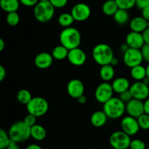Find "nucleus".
I'll return each instance as SVG.
<instances>
[{
	"label": "nucleus",
	"instance_id": "f257e3e1",
	"mask_svg": "<svg viewBox=\"0 0 149 149\" xmlns=\"http://www.w3.org/2000/svg\"><path fill=\"white\" fill-rule=\"evenodd\" d=\"M61 45L68 50L79 48L81 42V35L79 31L75 27L64 28L59 36Z\"/></svg>",
	"mask_w": 149,
	"mask_h": 149
},
{
	"label": "nucleus",
	"instance_id": "f03ea898",
	"mask_svg": "<svg viewBox=\"0 0 149 149\" xmlns=\"http://www.w3.org/2000/svg\"><path fill=\"white\" fill-rule=\"evenodd\" d=\"M92 54L95 61L100 66L110 64L112 58L114 57L113 51L110 45L105 43L96 45L93 48Z\"/></svg>",
	"mask_w": 149,
	"mask_h": 149
},
{
	"label": "nucleus",
	"instance_id": "7ed1b4c3",
	"mask_svg": "<svg viewBox=\"0 0 149 149\" xmlns=\"http://www.w3.org/2000/svg\"><path fill=\"white\" fill-rule=\"evenodd\" d=\"M103 111L109 118L117 119L122 117L126 111V104L119 97H112L103 104Z\"/></svg>",
	"mask_w": 149,
	"mask_h": 149
},
{
	"label": "nucleus",
	"instance_id": "20e7f679",
	"mask_svg": "<svg viewBox=\"0 0 149 149\" xmlns=\"http://www.w3.org/2000/svg\"><path fill=\"white\" fill-rule=\"evenodd\" d=\"M8 134L12 140L17 143H22L31 137V127L23 121H17L10 127Z\"/></svg>",
	"mask_w": 149,
	"mask_h": 149
},
{
	"label": "nucleus",
	"instance_id": "39448f33",
	"mask_svg": "<svg viewBox=\"0 0 149 149\" xmlns=\"http://www.w3.org/2000/svg\"><path fill=\"white\" fill-rule=\"evenodd\" d=\"M55 7L49 1H39L34 7L33 15L40 23H47L53 18Z\"/></svg>",
	"mask_w": 149,
	"mask_h": 149
},
{
	"label": "nucleus",
	"instance_id": "423d86ee",
	"mask_svg": "<svg viewBox=\"0 0 149 149\" xmlns=\"http://www.w3.org/2000/svg\"><path fill=\"white\" fill-rule=\"evenodd\" d=\"M26 109L29 113L34 116L41 117L45 115L49 110V104L46 99L41 96L32 98L31 100L26 105Z\"/></svg>",
	"mask_w": 149,
	"mask_h": 149
},
{
	"label": "nucleus",
	"instance_id": "0eeeda50",
	"mask_svg": "<svg viewBox=\"0 0 149 149\" xmlns=\"http://www.w3.org/2000/svg\"><path fill=\"white\" fill-rule=\"evenodd\" d=\"M109 143L114 149H127L131 143L130 136L121 131H116L111 134Z\"/></svg>",
	"mask_w": 149,
	"mask_h": 149
},
{
	"label": "nucleus",
	"instance_id": "6e6552de",
	"mask_svg": "<svg viewBox=\"0 0 149 149\" xmlns=\"http://www.w3.org/2000/svg\"><path fill=\"white\" fill-rule=\"evenodd\" d=\"M124 63L130 68L140 65L144 60L141 49L130 48L126 52L124 53Z\"/></svg>",
	"mask_w": 149,
	"mask_h": 149
},
{
	"label": "nucleus",
	"instance_id": "1a4fd4ad",
	"mask_svg": "<svg viewBox=\"0 0 149 149\" xmlns=\"http://www.w3.org/2000/svg\"><path fill=\"white\" fill-rule=\"evenodd\" d=\"M113 91L112 85L109 82H103L97 86L95 92V97L100 103L105 104L113 97Z\"/></svg>",
	"mask_w": 149,
	"mask_h": 149
},
{
	"label": "nucleus",
	"instance_id": "9d476101",
	"mask_svg": "<svg viewBox=\"0 0 149 149\" xmlns=\"http://www.w3.org/2000/svg\"><path fill=\"white\" fill-rule=\"evenodd\" d=\"M71 13L76 21H84L90 18L91 9L85 3H78L72 7Z\"/></svg>",
	"mask_w": 149,
	"mask_h": 149
},
{
	"label": "nucleus",
	"instance_id": "9b49d317",
	"mask_svg": "<svg viewBox=\"0 0 149 149\" xmlns=\"http://www.w3.org/2000/svg\"><path fill=\"white\" fill-rule=\"evenodd\" d=\"M121 128L128 135H135L140 130V126L138 119L134 117L127 115L122 118L121 121Z\"/></svg>",
	"mask_w": 149,
	"mask_h": 149
},
{
	"label": "nucleus",
	"instance_id": "f8f14e48",
	"mask_svg": "<svg viewBox=\"0 0 149 149\" xmlns=\"http://www.w3.org/2000/svg\"><path fill=\"white\" fill-rule=\"evenodd\" d=\"M134 99L139 100H146L149 96V86H146L143 81H135L130 88Z\"/></svg>",
	"mask_w": 149,
	"mask_h": 149
},
{
	"label": "nucleus",
	"instance_id": "ddd939ff",
	"mask_svg": "<svg viewBox=\"0 0 149 149\" xmlns=\"http://www.w3.org/2000/svg\"><path fill=\"white\" fill-rule=\"evenodd\" d=\"M67 59L72 65L79 67L85 64L87 61V55L82 49L79 48L70 50Z\"/></svg>",
	"mask_w": 149,
	"mask_h": 149
},
{
	"label": "nucleus",
	"instance_id": "4468645a",
	"mask_svg": "<svg viewBox=\"0 0 149 149\" xmlns=\"http://www.w3.org/2000/svg\"><path fill=\"white\" fill-rule=\"evenodd\" d=\"M126 112L130 116L138 118L144 112V102L142 100L132 99L126 104Z\"/></svg>",
	"mask_w": 149,
	"mask_h": 149
},
{
	"label": "nucleus",
	"instance_id": "2eb2a0df",
	"mask_svg": "<svg viewBox=\"0 0 149 149\" xmlns=\"http://www.w3.org/2000/svg\"><path fill=\"white\" fill-rule=\"evenodd\" d=\"M67 92L72 98L78 99L81 95H84V83L79 79H72L67 85Z\"/></svg>",
	"mask_w": 149,
	"mask_h": 149
},
{
	"label": "nucleus",
	"instance_id": "dca6fc26",
	"mask_svg": "<svg viewBox=\"0 0 149 149\" xmlns=\"http://www.w3.org/2000/svg\"><path fill=\"white\" fill-rule=\"evenodd\" d=\"M125 42L127 44L130 48H136V49H141L145 45L142 33L132 32V31L127 35Z\"/></svg>",
	"mask_w": 149,
	"mask_h": 149
},
{
	"label": "nucleus",
	"instance_id": "f3484780",
	"mask_svg": "<svg viewBox=\"0 0 149 149\" xmlns=\"http://www.w3.org/2000/svg\"><path fill=\"white\" fill-rule=\"evenodd\" d=\"M53 59L52 54L47 52H41L35 57L34 64L39 69L45 70L49 68L52 65Z\"/></svg>",
	"mask_w": 149,
	"mask_h": 149
},
{
	"label": "nucleus",
	"instance_id": "a211bd4d",
	"mask_svg": "<svg viewBox=\"0 0 149 149\" xmlns=\"http://www.w3.org/2000/svg\"><path fill=\"white\" fill-rule=\"evenodd\" d=\"M130 27L132 32L142 33L148 28V21L142 16H137L130 20Z\"/></svg>",
	"mask_w": 149,
	"mask_h": 149
},
{
	"label": "nucleus",
	"instance_id": "6ab92c4d",
	"mask_svg": "<svg viewBox=\"0 0 149 149\" xmlns=\"http://www.w3.org/2000/svg\"><path fill=\"white\" fill-rule=\"evenodd\" d=\"M108 116L103 110H97L93 112L90 117V122L92 125L97 128L103 127L106 124Z\"/></svg>",
	"mask_w": 149,
	"mask_h": 149
},
{
	"label": "nucleus",
	"instance_id": "aec40b11",
	"mask_svg": "<svg viewBox=\"0 0 149 149\" xmlns=\"http://www.w3.org/2000/svg\"><path fill=\"white\" fill-rule=\"evenodd\" d=\"M114 92L118 93H121L127 90H129L130 88V81L126 77H120L115 79L111 83Z\"/></svg>",
	"mask_w": 149,
	"mask_h": 149
},
{
	"label": "nucleus",
	"instance_id": "412c9836",
	"mask_svg": "<svg viewBox=\"0 0 149 149\" xmlns=\"http://www.w3.org/2000/svg\"><path fill=\"white\" fill-rule=\"evenodd\" d=\"M31 137L37 141L44 140L47 137L46 129L40 124H35L31 127Z\"/></svg>",
	"mask_w": 149,
	"mask_h": 149
},
{
	"label": "nucleus",
	"instance_id": "4be33fe9",
	"mask_svg": "<svg viewBox=\"0 0 149 149\" xmlns=\"http://www.w3.org/2000/svg\"><path fill=\"white\" fill-rule=\"evenodd\" d=\"M20 4L19 0H0L1 8L7 13L17 12L20 7Z\"/></svg>",
	"mask_w": 149,
	"mask_h": 149
},
{
	"label": "nucleus",
	"instance_id": "5701e85b",
	"mask_svg": "<svg viewBox=\"0 0 149 149\" xmlns=\"http://www.w3.org/2000/svg\"><path fill=\"white\" fill-rule=\"evenodd\" d=\"M130 69L131 77L136 81H142L147 76L146 67L143 66L142 64L135 66V67Z\"/></svg>",
	"mask_w": 149,
	"mask_h": 149
},
{
	"label": "nucleus",
	"instance_id": "b1692460",
	"mask_svg": "<svg viewBox=\"0 0 149 149\" xmlns=\"http://www.w3.org/2000/svg\"><path fill=\"white\" fill-rule=\"evenodd\" d=\"M100 76L104 82H109L113 78L115 74L114 68L111 64L101 66L100 70Z\"/></svg>",
	"mask_w": 149,
	"mask_h": 149
},
{
	"label": "nucleus",
	"instance_id": "393cba45",
	"mask_svg": "<svg viewBox=\"0 0 149 149\" xmlns=\"http://www.w3.org/2000/svg\"><path fill=\"white\" fill-rule=\"evenodd\" d=\"M118 10L119 7L115 0H107L102 6V11L108 16H113Z\"/></svg>",
	"mask_w": 149,
	"mask_h": 149
},
{
	"label": "nucleus",
	"instance_id": "a878e982",
	"mask_svg": "<svg viewBox=\"0 0 149 149\" xmlns=\"http://www.w3.org/2000/svg\"><path fill=\"white\" fill-rule=\"evenodd\" d=\"M68 52H69V50H68L66 48L63 46L62 45H57V46H55L52 49V53L51 54H52L54 59L61 61V60H63L65 58H67L68 55Z\"/></svg>",
	"mask_w": 149,
	"mask_h": 149
},
{
	"label": "nucleus",
	"instance_id": "bb28decb",
	"mask_svg": "<svg viewBox=\"0 0 149 149\" xmlns=\"http://www.w3.org/2000/svg\"><path fill=\"white\" fill-rule=\"evenodd\" d=\"M113 19L118 24L125 25L129 21L130 14L127 10L119 8V10L113 15Z\"/></svg>",
	"mask_w": 149,
	"mask_h": 149
},
{
	"label": "nucleus",
	"instance_id": "cd10ccee",
	"mask_svg": "<svg viewBox=\"0 0 149 149\" xmlns=\"http://www.w3.org/2000/svg\"><path fill=\"white\" fill-rule=\"evenodd\" d=\"M75 21L74 17L72 16L71 13H63L58 16V22L61 26L64 28L70 27L73 23Z\"/></svg>",
	"mask_w": 149,
	"mask_h": 149
},
{
	"label": "nucleus",
	"instance_id": "c85d7f7f",
	"mask_svg": "<svg viewBox=\"0 0 149 149\" xmlns=\"http://www.w3.org/2000/svg\"><path fill=\"white\" fill-rule=\"evenodd\" d=\"M17 101L22 105H27L29 102L32 99V95L31 92L27 89H21L17 93Z\"/></svg>",
	"mask_w": 149,
	"mask_h": 149
},
{
	"label": "nucleus",
	"instance_id": "c756f323",
	"mask_svg": "<svg viewBox=\"0 0 149 149\" xmlns=\"http://www.w3.org/2000/svg\"><path fill=\"white\" fill-rule=\"evenodd\" d=\"M11 138L8 133L4 129H0V149H6L11 142Z\"/></svg>",
	"mask_w": 149,
	"mask_h": 149
},
{
	"label": "nucleus",
	"instance_id": "7c9ffc66",
	"mask_svg": "<svg viewBox=\"0 0 149 149\" xmlns=\"http://www.w3.org/2000/svg\"><path fill=\"white\" fill-rule=\"evenodd\" d=\"M6 21L7 24L11 26H15L20 22V15L17 12H12L7 13L6 17Z\"/></svg>",
	"mask_w": 149,
	"mask_h": 149
},
{
	"label": "nucleus",
	"instance_id": "2f4dec72",
	"mask_svg": "<svg viewBox=\"0 0 149 149\" xmlns=\"http://www.w3.org/2000/svg\"><path fill=\"white\" fill-rule=\"evenodd\" d=\"M118 7L124 10H130L135 5L136 0H115Z\"/></svg>",
	"mask_w": 149,
	"mask_h": 149
},
{
	"label": "nucleus",
	"instance_id": "473e14b6",
	"mask_svg": "<svg viewBox=\"0 0 149 149\" xmlns=\"http://www.w3.org/2000/svg\"><path fill=\"white\" fill-rule=\"evenodd\" d=\"M137 119H138L140 128L143 130L149 129V115L144 112L141 116L138 117Z\"/></svg>",
	"mask_w": 149,
	"mask_h": 149
},
{
	"label": "nucleus",
	"instance_id": "72a5a7b5",
	"mask_svg": "<svg viewBox=\"0 0 149 149\" xmlns=\"http://www.w3.org/2000/svg\"><path fill=\"white\" fill-rule=\"evenodd\" d=\"M130 149H146V143L141 139H135L131 140L130 145Z\"/></svg>",
	"mask_w": 149,
	"mask_h": 149
},
{
	"label": "nucleus",
	"instance_id": "f704fd0d",
	"mask_svg": "<svg viewBox=\"0 0 149 149\" xmlns=\"http://www.w3.org/2000/svg\"><path fill=\"white\" fill-rule=\"evenodd\" d=\"M119 99L122 102H125V104H127V102H129L130 101L133 99V96H132V93H131L129 89V90H127L125 91L122 92V93H119Z\"/></svg>",
	"mask_w": 149,
	"mask_h": 149
},
{
	"label": "nucleus",
	"instance_id": "c9c22d12",
	"mask_svg": "<svg viewBox=\"0 0 149 149\" xmlns=\"http://www.w3.org/2000/svg\"><path fill=\"white\" fill-rule=\"evenodd\" d=\"M23 121H24L29 127H33V125H35V124H36V117L34 116L33 115H32V114L29 113L28 115H26V117H25Z\"/></svg>",
	"mask_w": 149,
	"mask_h": 149
},
{
	"label": "nucleus",
	"instance_id": "e433bc0d",
	"mask_svg": "<svg viewBox=\"0 0 149 149\" xmlns=\"http://www.w3.org/2000/svg\"><path fill=\"white\" fill-rule=\"evenodd\" d=\"M68 0H49V2L55 7V8H62L68 3Z\"/></svg>",
	"mask_w": 149,
	"mask_h": 149
},
{
	"label": "nucleus",
	"instance_id": "4c0bfd02",
	"mask_svg": "<svg viewBox=\"0 0 149 149\" xmlns=\"http://www.w3.org/2000/svg\"><path fill=\"white\" fill-rule=\"evenodd\" d=\"M141 51H142L144 60L147 62H149V44H145L141 48Z\"/></svg>",
	"mask_w": 149,
	"mask_h": 149
},
{
	"label": "nucleus",
	"instance_id": "58836bf2",
	"mask_svg": "<svg viewBox=\"0 0 149 149\" xmlns=\"http://www.w3.org/2000/svg\"><path fill=\"white\" fill-rule=\"evenodd\" d=\"M19 1L20 4L26 7H35L39 2V0H19Z\"/></svg>",
	"mask_w": 149,
	"mask_h": 149
},
{
	"label": "nucleus",
	"instance_id": "ea45409f",
	"mask_svg": "<svg viewBox=\"0 0 149 149\" xmlns=\"http://www.w3.org/2000/svg\"><path fill=\"white\" fill-rule=\"evenodd\" d=\"M135 6L138 8L143 10L146 7H149V0H136Z\"/></svg>",
	"mask_w": 149,
	"mask_h": 149
},
{
	"label": "nucleus",
	"instance_id": "a19ab883",
	"mask_svg": "<svg viewBox=\"0 0 149 149\" xmlns=\"http://www.w3.org/2000/svg\"><path fill=\"white\" fill-rule=\"evenodd\" d=\"M142 35L145 44H149V28H147L145 31L142 32Z\"/></svg>",
	"mask_w": 149,
	"mask_h": 149
},
{
	"label": "nucleus",
	"instance_id": "79ce46f5",
	"mask_svg": "<svg viewBox=\"0 0 149 149\" xmlns=\"http://www.w3.org/2000/svg\"><path fill=\"white\" fill-rule=\"evenodd\" d=\"M7 75V72H6L5 68L2 65L0 66V81H3L4 79Z\"/></svg>",
	"mask_w": 149,
	"mask_h": 149
},
{
	"label": "nucleus",
	"instance_id": "37998d69",
	"mask_svg": "<svg viewBox=\"0 0 149 149\" xmlns=\"http://www.w3.org/2000/svg\"><path fill=\"white\" fill-rule=\"evenodd\" d=\"M142 17L144 18L147 21H149V7L142 10Z\"/></svg>",
	"mask_w": 149,
	"mask_h": 149
},
{
	"label": "nucleus",
	"instance_id": "c03bdc74",
	"mask_svg": "<svg viewBox=\"0 0 149 149\" xmlns=\"http://www.w3.org/2000/svg\"><path fill=\"white\" fill-rule=\"evenodd\" d=\"M6 149H21L20 148V146L17 145V143L13 141V140H11L10 145H8V147Z\"/></svg>",
	"mask_w": 149,
	"mask_h": 149
},
{
	"label": "nucleus",
	"instance_id": "a18cd8bd",
	"mask_svg": "<svg viewBox=\"0 0 149 149\" xmlns=\"http://www.w3.org/2000/svg\"><path fill=\"white\" fill-rule=\"evenodd\" d=\"M144 112L149 115V97L144 102Z\"/></svg>",
	"mask_w": 149,
	"mask_h": 149
},
{
	"label": "nucleus",
	"instance_id": "49530a36",
	"mask_svg": "<svg viewBox=\"0 0 149 149\" xmlns=\"http://www.w3.org/2000/svg\"><path fill=\"white\" fill-rule=\"evenodd\" d=\"M77 100H78L79 103L81 104V105H84V104H86V102H87V97H86L84 95H81V96H79V97L77 99Z\"/></svg>",
	"mask_w": 149,
	"mask_h": 149
},
{
	"label": "nucleus",
	"instance_id": "de8ad7c7",
	"mask_svg": "<svg viewBox=\"0 0 149 149\" xmlns=\"http://www.w3.org/2000/svg\"><path fill=\"white\" fill-rule=\"evenodd\" d=\"M26 149H43L40 145L37 144H30L26 147Z\"/></svg>",
	"mask_w": 149,
	"mask_h": 149
},
{
	"label": "nucleus",
	"instance_id": "09e8293b",
	"mask_svg": "<svg viewBox=\"0 0 149 149\" xmlns=\"http://www.w3.org/2000/svg\"><path fill=\"white\" fill-rule=\"evenodd\" d=\"M129 48H130V47L128 46V45L126 43V42H125V43H124V44H122V45H121V47H120L121 51H122L123 53L126 52V51H127Z\"/></svg>",
	"mask_w": 149,
	"mask_h": 149
},
{
	"label": "nucleus",
	"instance_id": "8fccbe9b",
	"mask_svg": "<svg viewBox=\"0 0 149 149\" xmlns=\"http://www.w3.org/2000/svg\"><path fill=\"white\" fill-rule=\"evenodd\" d=\"M119 64V60H118L117 58H116V57H113V58H112L111 61V65H112L113 67H114V66L117 65V64Z\"/></svg>",
	"mask_w": 149,
	"mask_h": 149
},
{
	"label": "nucleus",
	"instance_id": "3c124183",
	"mask_svg": "<svg viewBox=\"0 0 149 149\" xmlns=\"http://www.w3.org/2000/svg\"><path fill=\"white\" fill-rule=\"evenodd\" d=\"M5 48V42H4V39L0 38V51H2Z\"/></svg>",
	"mask_w": 149,
	"mask_h": 149
},
{
	"label": "nucleus",
	"instance_id": "603ef678",
	"mask_svg": "<svg viewBox=\"0 0 149 149\" xmlns=\"http://www.w3.org/2000/svg\"><path fill=\"white\" fill-rule=\"evenodd\" d=\"M143 82L144 83H145L146 85V86H149V77H146L145 78L143 79V80H142Z\"/></svg>",
	"mask_w": 149,
	"mask_h": 149
},
{
	"label": "nucleus",
	"instance_id": "864d4df0",
	"mask_svg": "<svg viewBox=\"0 0 149 149\" xmlns=\"http://www.w3.org/2000/svg\"><path fill=\"white\" fill-rule=\"evenodd\" d=\"M146 74H147V77H149V64L146 67Z\"/></svg>",
	"mask_w": 149,
	"mask_h": 149
},
{
	"label": "nucleus",
	"instance_id": "5fc2aeb1",
	"mask_svg": "<svg viewBox=\"0 0 149 149\" xmlns=\"http://www.w3.org/2000/svg\"><path fill=\"white\" fill-rule=\"evenodd\" d=\"M39 1H49V0H39Z\"/></svg>",
	"mask_w": 149,
	"mask_h": 149
},
{
	"label": "nucleus",
	"instance_id": "6e6d98bb",
	"mask_svg": "<svg viewBox=\"0 0 149 149\" xmlns=\"http://www.w3.org/2000/svg\"><path fill=\"white\" fill-rule=\"evenodd\" d=\"M148 28H149V21H148Z\"/></svg>",
	"mask_w": 149,
	"mask_h": 149
},
{
	"label": "nucleus",
	"instance_id": "4d7b16f0",
	"mask_svg": "<svg viewBox=\"0 0 149 149\" xmlns=\"http://www.w3.org/2000/svg\"><path fill=\"white\" fill-rule=\"evenodd\" d=\"M90 149H94V148H90Z\"/></svg>",
	"mask_w": 149,
	"mask_h": 149
},
{
	"label": "nucleus",
	"instance_id": "13d9d810",
	"mask_svg": "<svg viewBox=\"0 0 149 149\" xmlns=\"http://www.w3.org/2000/svg\"><path fill=\"white\" fill-rule=\"evenodd\" d=\"M113 149H114V148H113Z\"/></svg>",
	"mask_w": 149,
	"mask_h": 149
}]
</instances>
